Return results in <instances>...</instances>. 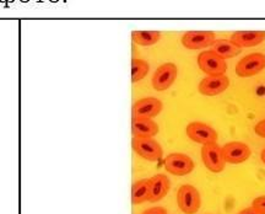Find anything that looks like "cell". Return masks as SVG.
Masks as SVG:
<instances>
[{
	"mask_svg": "<svg viewBox=\"0 0 265 214\" xmlns=\"http://www.w3.org/2000/svg\"><path fill=\"white\" fill-rule=\"evenodd\" d=\"M141 214H167V210L162 207H153V208L144 210Z\"/></svg>",
	"mask_w": 265,
	"mask_h": 214,
	"instance_id": "7402d4cb",
	"label": "cell"
},
{
	"mask_svg": "<svg viewBox=\"0 0 265 214\" xmlns=\"http://www.w3.org/2000/svg\"><path fill=\"white\" fill-rule=\"evenodd\" d=\"M261 162H263L265 164V148L263 149V152H261Z\"/></svg>",
	"mask_w": 265,
	"mask_h": 214,
	"instance_id": "cb8c5ba5",
	"label": "cell"
},
{
	"mask_svg": "<svg viewBox=\"0 0 265 214\" xmlns=\"http://www.w3.org/2000/svg\"><path fill=\"white\" fill-rule=\"evenodd\" d=\"M150 181V194H149V202H159L162 198L166 197V194L168 193L169 186H171V182H169L168 177L166 175L159 174L155 175L154 177L149 179Z\"/></svg>",
	"mask_w": 265,
	"mask_h": 214,
	"instance_id": "5bb4252c",
	"label": "cell"
},
{
	"mask_svg": "<svg viewBox=\"0 0 265 214\" xmlns=\"http://www.w3.org/2000/svg\"><path fill=\"white\" fill-rule=\"evenodd\" d=\"M241 49L230 40H215L211 45V52H214L220 58L225 61L226 58H233L241 53Z\"/></svg>",
	"mask_w": 265,
	"mask_h": 214,
	"instance_id": "2e32d148",
	"label": "cell"
},
{
	"mask_svg": "<svg viewBox=\"0 0 265 214\" xmlns=\"http://www.w3.org/2000/svg\"><path fill=\"white\" fill-rule=\"evenodd\" d=\"M230 85V79L223 75L206 77L199 83V93L205 96H216L223 93Z\"/></svg>",
	"mask_w": 265,
	"mask_h": 214,
	"instance_id": "8fae6325",
	"label": "cell"
},
{
	"mask_svg": "<svg viewBox=\"0 0 265 214\" xmlns=\"http://www.w3.org/2000/svg\"><path fill=\"white\" fill-rule=\"evenodd\" d=\"M131 132L138 138H154L159 133V124L153 119H132Z\"/></svg>",
	"mask_w": 265,
	"mask_h": 214,
	"instance_id": "9a60e30c",
	"label": "cell"
},
{
	"mask_svg": "<svg viewBox=\"0 0 265 214\" xmlns=\"http://www.w3.org/2000/svg\"><path fill=\"white\" fill-rule=\"evenodd\" d=\"M165 168L169 174L176 176H184L193 171L194 163L185 154L173 153L169 154L165 159Z\"/></svg>",
	"mask_w": 265,
	"mask_h": 214,
	"instance_id": "ba28073f",
	"label": "cell"
},
{
	"mask_svg": "<svg viewBox=\"0 0 265 214\" xmlns=\"http://www.w3.org/2000/svg\"><path fill=\"white\" fill-rule=\"evenodd\" d=\"M187 135L189 139L199 144L216 143L217 133L213 127L203 122H192L187 127Z\"/></svg>",
	"mask_w": 265,
	"mask_h": 214,
	"instance_id": "9c48e42d",
	"label": "cell"
},
{
	"mask_svg": "<svg viewBox=\"0 0 265 214\" xmlns=\"http://www.w3.org/2000/svg\"><path fill=\"white\" fill-rule=\"evenodd\" d=\"M150 181L149 179H143L134 182L131 186V202L132 204H141L145 201H149Z\"/></svg>",
	"mask_w": 265,
	"mask_h": 214,
	"instance_id": "e0dca14e",
	"label": "cell"
},
{
	"mask_svg": "<svg viewBox=\"0 0 265 214\" xmlns=\"http://www.w3.org/2000/svg\"><path fill=\"white\" fill-rule=\"evenodd\" d=\"M252 204H253L252 207H253L255 210H258L260 214H265V196L257 197Z\"/></svg>",
	"mask_w": 265,
	"mask_h": 214,
	"instance_id": "ffe728a7",
	"label": "cell"
},
{
	"mask_svg": "<svg viewBox=\"0 0 265 214\" xmlns=\"http://www.w3.org/2000/svg\"><path fill=\"white\" fill-rule=\"evenodd\" d=\"M131 39L139 46L149 47L159 42L161 33L159 31H132Z\"/></svg>",
	"mask_w": 265,
	"mask_h": 214,
	"instance_id": "ac0fdd59",
	"label": "cell"
},
{
	"mask_svg": "<svg viewBox=\"0 0 265 214\" xmlns=\"http://www.w3.org/2000/svg\"><path fill=\"white\" fill-rule=\"evenodd\" d=\"M251 148L242 141H231L222 148V155L225 163L241 164L251 156Z\"/></svg>",
	"mask_w": 265,
	"mask_h": 214,
	"instance_id": "7c38bea8",
	"label": "cell"
},
{
	"mask_svg": "<svg viewBox=\"0 0 265 214\" xmlns=\"http://www.w3.org/2000/svg\"><path fill=\"white\" fill-rule=\"evenodd\" d=\"M177 203L178 208L185 214H194L200 208V194L198 190L192 185H183L179 187L177 193Z\"/></svg>",
	"mask_w": 265,
	"mask_h": 214,
	"instance_id": "6da1fadb",
	"label": "cell"
},
{
	"mask_svg": "<svg viewBox=\"0 0 265 214\" xmlns=\"http://www.w3.org/2000/svg\"><path fill=\"white\" fill-rule=\"evenodd\" d=\"M232 43L242 48V47H254L260 45L265 41V31H236L231 36Z\"/></svg>",
	"mask_w": 265,
	"mask_h": 214,
	"instance_id": "4fadbf2b",
	"label": "cell"
},
{
	"mask_svg": "<svg viewBox=\"0 0 265 214\" xmlns=\"http://www.w3.org/2000/svg\"><path fill=\"white\" fill-rule=\"evenodd\" d=\"M198 65L209 77L223 75L227 69L226 62L211 51L201 52L198 56Z\"/></svg>",
	"mask_w": 265,
	"mask_h": 214,
	"instance_id": "5b68a950",
	"label": "cell"
},
{
	"mask_svg": "<svg viewBox=\"0 0 265 214\" xmlns=\"http://www.w3.org/2000/svg\"><path fill=\"white\" fill-rule=\"evenodd\" d=\"M134 152L140 158L149 162H157L162 156V148L154 138H138L134 137L131 140Z\"/></svg>",
	"mask_w": 265,
	"mask_h": 214,
	"instance_id": "7a4b0ae2",
	"label": "cell"
},
{
	"mask_svg": "<svg viewBox=\"0 0 265 214\" xmlns=\"http://www.w3.org/2000/svg\"><path fill=\"white\" fill-rule=\"evenodd\" d=\"M265 68V56L263 53H252L243 57L236 65V73L238 77H254Z\"/></svg>",
	"mask_w": 265,
	"mask_h": 214,
	"instance_id": "3957f363",
	"label": "cell"
},
{
	"mask_svg": "<svg viewBox=\"0 0 265 214\" xmlns=\"http://www.w3.org/2000/svg\"><path fill=\"white\" fill-rule=\"evenodd\" d=\"M238 214H260V213L258 212V210H255L253 207H249V208H245V209L241 210V212H239Z\"/></svg>",
	"mask_w": 265,
	"mask_h": 214,
	"instance_id": "603a6c76",
	"label": "cell"
},
{
	"mask_svg": "<svg viewBox=\"0 0 265 214\" xmlns=\"http://www.w3.org/2000/svg\"><path fill=\"white\" fill-rule=\"evenodd\" d=\"M163 105L159 99L145 97L132 105V119H153L162 111Z\"/></svg>",
	"mask_w": 265,
	"mask_h": 214,
	"instance_id": "277c9868",
	"label": "cell"
},
{
	"mask_svg": "<svg viewBox=\"0 0 265 214\" xmlns=\"http://www.w3.org/2000/svg\"><path fill=\"white\" fill-rule=\"evenodd\" d=\"M201 159L204 165L211 172H221L225 169V159L222 155V149L216 143L204 144L201 148Z\"/></svg>",
	"mask_w": 265,
	"mask_h": 214,
	"instance_id": "8992f818",
	"label": "cell"
},
{
	"mask_svg": "<svg viewBox=\"0 0 265 214\" xmlns=\"http://www.w3.org/2000/svg\"><path fill=\"white\" fill-rule=\"evenodd\" d=\"M177 65L173 63H165L156 69L151 79L154 89L157 91H165L176 81L177 78Z\"/></svg>",
	"mask_w": 265,
	"mask_h": 214,
	"instance_id": "52a82bcc",
	"label": "cell"
},
{
	"mask_svg": "<svg viewBox=\"0 0 265 214\" xmlns=\"http://www.w3.org/2000/svg\"><path fill=\"white\" fill-rule=\"evenodd\" d=\"M149 63L145 62L144 59L132 58L131 61V83H138L143 80L149 73Z\"/></svg>",
	"mask_w": 265,
	"mask_h": 214,
	"instance_id": "d6986e66",
	"label": "cell"
},
{
	"mask_svg": "<svg viewBox=\"0 0 265 214\" xmlns=\"http://www.w3.org/2000/svg\"><path fill=\"white\" fill-rule=\"evenodd\" d=\"M254 131H255V133L259 135V137L265 138V119H263V121H260V122H258L257 126H255Z\"/></svg>",
	"mask_w": 265,
	"mask_h": 214,
	"instance_id": "44dd1931",
	"label": "cell"
},
{
	"mask_svg": "<svg viewBox=\"0 0 265 214\" xmlns=\"http://www.w3.org/2000/svg\"><path fill=\"white\" fill-rule=\"evenodd\" d=\"M215 41V33L211 31H188L183 34L182 45L188 49H201L209 47Z\"/></svg>",
	"mask_w": 265,
	"mask_h": 214,
	"instance_id": "30bf717a",
	"label": "cell"
}]
</instances>
